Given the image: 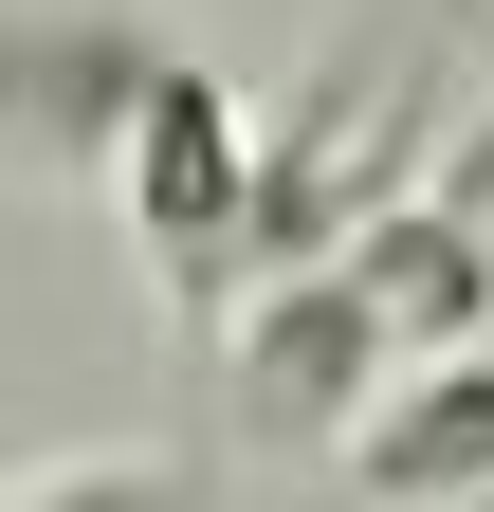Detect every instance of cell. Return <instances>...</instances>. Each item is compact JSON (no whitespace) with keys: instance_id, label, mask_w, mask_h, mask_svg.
<instances>
[{"instance_id":"obj_4","label":"cell","mask_w":494,"mask_h":512,"mask_svg":"<svg viewBox=\"0 0 494 512\" xmlns=\"http://www.w3.org/2000/svg\"><path fill=\"white\" fill-rule=\"evenodd\" d=\"M330 275L366 293L385 348H476V330H494V238H476L458 202H366V238L330 256Z\"/></svg>"},{"instance_id":"obj_1","label":"cell","mask_w":494,"mask_h":512,"mask_svg":"<svg viewBox=\"0 0 494 512\" xmlns=\"http://www.w3.org/2000/svg\"><path fill=\"white\" fill-rule=\"evenodd\" d=\"M110 183H129V238L220 311L238 256H257V147H238V92L202 74V55H147V74H129V110H110Z\"/></svg>"},{"instance_id":"obj_3","label":"cell","mask_w":494,"mask_h":512,"mask_svg":"<svg viewBox=\"0 0 494 512\" xmlns=\"http://www.w3.org/2000/svg\"><path fill=\"white\" fill-rule=\"evenodd\" d=\"M385 366H403V348L366 330V293H348V275H275L257 311H238V403H257L275 439H312V458L348 439V403H366Z\"/></svg>"},{"instance_id":"obj_5","label":"cell","mask_w":494,"mask_h":512,"mask_svg":"<svg viewBox=\"0 0 494 512\" xmlns=\"http://www.w3.org/2000/svg\"><path fill=\"white\" fill-rule=\"evenodd\" d=\"M19 512H202V458H55Z\"/></svg>"},{"instance_id":"obj_2","label":"cell","mask_w":494,"mask_h":512,"mask_svg":"<svg viewBox=\"0 0 494 512\" xmlns=\"http://www.w3.org/2000/svg\"><path fill=\"white\" fill-rule=\"evenodd\" d=\"M348 494L385 512H440V494H494V348H403L385 403H348Z\"/></svg>"}]
</instances>
